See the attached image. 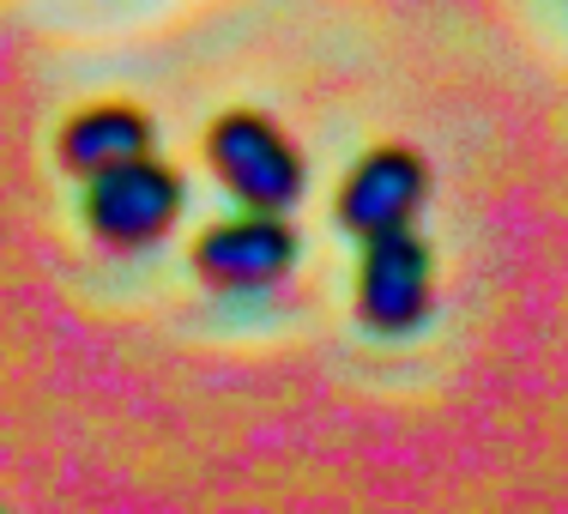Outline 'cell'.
<instances>
[{
    "mask_svg": "<svg viewBox=\"0 0 568 514\" xmlns=\"http://www.w3.org/2000/svg\"><path fill=\"white\" fill-rule=\"evenodd\" d=\"M187 206V182L182 170L164 164L158 152L133 158V164H115L85 182V200H79V224L91 230V242L110 254H145L182 224Z\"/></svg>",
    "mask_w": 568,
    "mask_h": 514,
    "instance_id": "cell-1",
    "label": "cell"
},
{
    "mask_svg": "<svg viewBox=\"0 0 568 514\" xmlns=\"http://www.w3.org/2000/svg\"><path fill=\"white\" fill-rule=\"evenodd\" d=\"M206 170L219 175V188L236 206L254 212H291L308 188V164L296 152V140L261 110H224L206 128Z\"/></svg>",
    "mask_w": 568,
    "mask_h": 514,
    "instance_id": "cell-2",
    "label": "cell"
},
{
    "mask_svg": "<svg viewBox=\"0 0 568 514\" xmlns=\"http://www.w3.org/2000/svg\"><path fill=\"white\" fill-rule=\"evenodd\" d=\"M187 266L206 291L219 296H254V291H273L284 273L296 266V230L291 212H254L236 206L230 219L206 224L187 249Z\"/></svg>",
    "mask_w": 568,
    "mask_h": 514,
    "instance_id": "cell-3",
    "label": "cell"
},
{
    "mask_svg": "<svg viewBox=\"0 0 568 514\" xmlns=\"http://www.w3.org/2000/svg\"><path fill=\"white\" fill-rule=\"evenodd\" d=\"M436 309V254L417 230H387L363 242L357 261V321L382 340L417 333Z\"/></svg>",
    "mask_w": 568,
    "mask_h": 514,
    "instance_id": "cell-4",
    "label": "cell"
},
{
    "mask_svg": "<svg viewBox=\"0 0 568 514\" xmlns=\"http://www.w3.org/2000/svg\"><path fill=\"white\" fill-rule=\"evenodd\" d=\"M424 206H429V164L412 145H369L345 170L339 194H333V219L357 242L387 236V230H412Z\"/></svg>",
    "mask_w": 568,
    "mask_h": 514,
    "instance_id": "cell-5",
    "label": "cell"
},
{
    "mask_svg": "<svg viewBox=\"0 0 568 514\" xmlns=\"http://www.w3.org/2000/svg\"><path fill=\"white\" fill-rule=\"evenodd\" d=\"M158 145V121L140 110V103H121V98H103V103H85L61 121L55 133V164L73 175V182H91V175L115 170V164H133Z\"/></svg>",
    "mask_w": 568,
    "mask_h": 514,
    "instance_id": "cell-6",
    "label": "cell"
}]
</instances>
